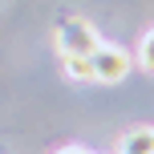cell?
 Masks as SVG:
<instances>
[{
  "label": "cell",
  "mask_w": 154,
  "mask_h": 154,
  "mask_svg": "<svg viewBox=\"0 0 154 154\" xmlns=\"http://www.w3.org/2000/svg\"><path fill=\"white\" fill-rule=\"evenodd\" d=\"M89 65H93V81L97 85H118L126 81V73H130V53H126L122 45H109V41H101L97 49L89 53Z\"/></svg>",
  "instance_id": "cell-2"
},
{
  "label": "cell",
  "mask_w": 154,
  "mask_h": 154,
  "mask_svg": "<svg viewBox=\"0 0 154 154\" xmlns=\"http://www.w3.org/2000/svg\"><path fill=\"white\" fill-rule=\"evenodd\" d=\"M53 41H57V53H77V57H89L93 49L101 45L97 29H93L85 16H65L53 29Z\"/></svg>",
  "instance_id": "cell-1"
},
{
  "label": "cell",
  "mask_w": 154,
  "mask_h": 154,
  "mask_svg": "<svg viewBox=\"0 0 154 154\" xmlns=\"http://www.w3.org/2000/svg\"><path fill=\"white\" fill-rule=\"evenodd\" d=\"M57 61H61V73L69 77V81H77V85L93 81V65H89V57H77V53H57Z\"/></svg>",
  "instance_id": "cell-4"
},
{
  "label": "cell",
  "mask_w": 154,
  "mask_h": 154,
  "mask_svg": "<svg viewBox=\"0 0 154 154\" xmlns=\"http://www.w3.org/2000/svg\"><path fill=\"white\" fill-rule=\"evenodd\" d=\"M118 154H154V126H134L118 138Z\"/></svg>",
  "instance_id": "cell-3"
},
{
  "label": "cell",
  "mask_w": 154,
  "mask_h": 154,
  "mask_svg": "<svg viewBox=\"0 0 154 154\" xmlns=\"http://www.w3.org/2000/svg\"><path fill=\"white\" fill-rule=\"evenodd\" d=\"M57 154H89L85 146H65V150H57Z\"/></svg>",
  "instance_id": "cell-6"
},
{
  "label": "cell",
  "mask_w": 154,
  "mask_h": 154,
  "mask_svg": "<svg viewBox=\"0 0 154 154\" xmlns=\"http://www.w3.org/2000/svg\"><path fill=\"white\" fill-rule=\"evenodd\" d=\"M138 65L146 73H154V29L142 32V41H138Z\"/></svg>",
  "instance_id": "cell-5"
}]
</instances>
